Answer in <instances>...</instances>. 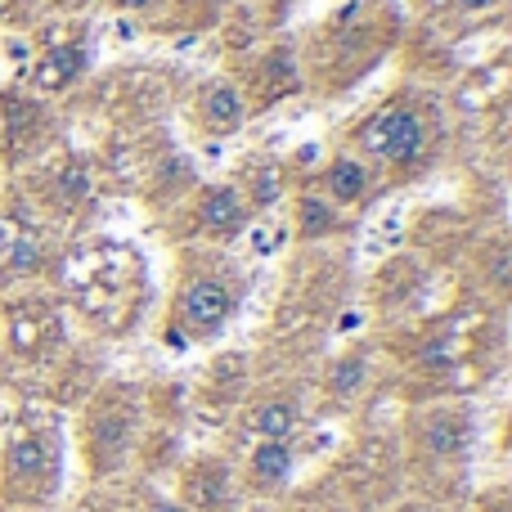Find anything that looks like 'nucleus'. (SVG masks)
I'll return each mask as SVG.
<instances>
[{
	"label": "nucleus",
	"mask_w": 512,
	"mask_h": 512,
	"mask_svg": "<svg viewBox=\"0 0 512 512\" xmlns=\"http://www.w3.org/2000/svg\"><path fill=\"white\" fill-rule=\"evenodd\" d=\"M445 144H450L445 99L423 86L391 90L382 104H373L342 131V149L369 162L387 189L427 176L441 162Z\"/></svg>",
	"instance_id": "obj_1"
},
{
	"label": "nucleus",
	"mask_w": 512,
	"mask_h": 512,
	"mask_svg": "<svg viewBox=\"0 0 512 512\" xmlns=\"http://www.w3.org/2000/svg\"><path fill=\"white\" fill-rule=\"evenodd\" d=\"M59 292L86 328L104 337H126L149 301V261L122 239H77L54 256Z\"/></svg>",
	"instance_id": "obj_2"
},
{
	"label": "nucleus",
	"mask_w": 512,
	"mask_h": 512,
	"mask_svg": "<svg viewBox=\"0 0 512 512\" xmlns=\"http://www.w3.org/2000/svg\"><path fill=\"white\" fill-rule=\"evenodd\" d=\"M400 32H405V18H400L396 0H346V5H337L324 23L310 27V36L297 50L301 90L319 99L346 95L396 50Z\"/></svg>",
	"instance_id": "obj_3"
},
{
	"label": "nucleus",
	"mask_w": 512,
	"mask_h": 512,
	"mask_svg": "<svg viewBox=\"0 0 512 512\" xmlns=\"http://www.w3.org/2000/svg\"><path fill=\"white\" fill-rule=\"evenodd\" d=\"M63 486V427L41 400H23L5 423L0 445V504L27 512L59 499Z\"/></svg>",
	"instance_id": "obj_4"
},
{
	"label": "nucleus",
	"mask_w": 512,
	"mask_h": 512,
	"mask_svg": "<svg viewBox=\"0 0 512 512\" xmlns=\"http://www.w3.org/2000/svg\"><path fill=\"white\" fill-rule=\"evenodd\" d=\"M243 297H248V279L230 256L212 248H189L167 301V337L176 346L216 342L234 324Z\"/></svg>",
	"instance_id": "obj_5"
},
{
	"label": "nucleus",
	"mask_w": 512,
	"mask_h": 512,
	"mask_svg": "<svg viewBox=\"0 0 512 512\" xmlns=\"http://www.w3.org/2000/svg\"><path fill=\"white\" fill-rule=\"evenodd\" d=\"M144 391L135 382H99L81 409V459L95 481L117 477L140 445Z\"/></svg>",
	"instance_id": "obj_6"
},
{
	"label": "nucleus",
	"mask_w": 512,
	"mask_h": 512,
	"mask_svg": "<svg viewBox=\"0 0 512 512\" xmlns=\"http://www.w3.org/2000/svg\"><path fill=\"white\" fill-rule=\"evenodd\" d=\"M409 463L418 477H459L472 450V414L454 400H432L409 418Z\"/></svg>",
	"instance_id": "obj_7"
},
{
	"label": "nucleus",
	"mask_w": 512,
	"mask_h": 512,
	"mask_svg": "<svg viewBox=\"0 0 512 512\" xmlns=\"http://www.w3.org/2000/svg\"><path fill=\"white\" fill-rule=\"evenodd\" d=\"M54 108L50 99L32 95L23 86H5L0 90V167L23 171L36 158H45L54 144Z\"/></svg>",
	"instance_id": "obj_8"
},
{
	"label": "nucleus",
	"mask_w": 512,
	"mask_h": 512,
	"mask_svg": "<svg viewBox=\"0 0 512 512\" xmlns=\"http://www.w3.org/2000/svg\"><path fill=\"white\" fill-rule=\"evenodd\" d=\"M63 351V306L45 292H14L5 301V355L18 364H50Z\"/></svg>",
	"instance_id": "obj_9"
},
{
	"label": "nucleus",
	"mask_w": 512,
	"mask_h": 512,
	"mask_svg": "<svg viewBox=\"0 0 512 512\" xmlns=\"http://www.w3.org/2000/svg\"><path fill=\"white\" fill-rule=\"evenodd\" d=\"M54 252L50 248V225L36 221L23 203H9L0 212V288L14 283H32L45 270H54Z\"/></svg>",
	"instance_id": "obj_10"
},
{
	"label": "nucleus",
	"mask_w": 512,
	"mask_h": 512,
	"mask_svg": "<svg viewBox=\"0 0 512 512\" xmlns=\"http://www.w3.org/2000/svg\"><path fill=\"white\" fill-rule=\"evenodd\" d=\"M252 203L243 198V189L234 185H203L194 189V198L185 203V234L194 243H212V248H221V243H234L243 230L252 225Z\"/></svg>",
	"instance_id": "obj_11"
},
{
	"label": "nucleus",
	"mask_w": 512,
	"mask_h": 512,
	"mask_svg": "<svg viewBox=\"0 0 512 512\" xmlns=\"http://www.w3.org/2000/svg\"><path fill=\"white\" fill-rule=\"evenodd\" d=\"M90 68V45H86V27H68V36H50L41 45V54L32 59V68L23 72V90L41 99H54L63 90H72Z\"/></svg>",
	"instance_id": "obj_12"
},
{
	"label": "nucleus",
	"mask_w": 512,
	"mask_h": 512,
	"mask_svg": "<svg viewBox=\"0 0 512 512\" xmlns=\"http://www.w3.org/2000/svg\"><path fill=\"white\" fill-rule=\"evenodd\" d=\"M306 189H315L324 203H333L337 212H346V216L360 212V207H373L382 194H387V185H382L378 171H373L369 162H360L355 153H346V149H337L333 158L310 176Z\"/></svg>",
	"instance_id": "obj_13"
},
{
	"label": "nucleus",
	"mask_w": 512,
	"mask_h": 512,
	"mask_svg": "<svg viewBox=\"0 0 512 512\" xmlns=\"http://www.w3.org/2000/svg\"><path fill=\"white\" fill-rule=\"evenodd\" d=\"M189 126H194L203 140H230L243 131L248 122V99H243L239 81L234 77H207L189 90Z\"/></svg>",
	"instance_id": "obj_14"
},
{
	"label": "nucleus",
	"mask_w": 512,
	"mask_h": 512,
	"mask_svg": "<svg viewBox=\"0 0 512 512\" xmlns=\"http://www.w3.org/2000/svg\"><path fill=\"white\" fill-rule=\"evenodd\" d=\"M239 90L248 99V113L252 108H274L283 99H292L301 90V68H297V45H265L261 54L252 59V68H243Z\"/></svg>",
	"instance_id": "obj_15"
},
{
	"label": "nucleus",
	"mask_w": 512,
	"mask_h": 512,
	"mask_svg": "<svg viewBox=\"0 0 512 512\" xmlns=\"http://www.w3.org/2000/svg\"><path fill=\"white\" fill-rule=\"evenodd\" d=\"M234 495H239V481H234V468L216 454H198L180 468V495L176 504L185 512H230Z\"/></svg>",
	"instance_id": "obj_16"
},
{
	"label": "nucleus",
	"mask_w": 512,
	"mask_h": 512,
	"mask_svg": "<svg viewBox=\"0 0 512 512\" xmlns=\"http://www.w3.org/2000/svg\"><path fill=\"white\" fill-rule=\"evenodd\" d=\"M306 427V405L292 391H261L243 405V432L252 441H297Z\"/></svg>",
	"instance_id": "obj_17"
},
{
	"label": "nucleus",
	"mask_w": 512,
	"mask_h": 512,
	"mask_svg": "<svg viewBox=\"0 0 512 512\" xmlns=\"http://www.w3.org/2000/svg\"><path fill=\"white\" fill-rule=\"evenodd\" d=\"M297 472V445L292 441H252L248 459H243V490L248 495H283Z\"/></svg>",
	"instance_id": "obj_18"
},
{
	"label": "nucleus",
	"mask_w": 512,
	"mask_h": 512,
	"mask_svg": "<svg viewBox=\"0 0 512 512\" xmlns=\"http://www.w3.org/2000/svg\"><path fill=\"white\" fill-rule=\"evenodd\" d=\"M292 225H297L301 243H324V239H333V234L351 230V216L337 212L333 203H324L315 189H301L297 203H292Z\"/></svg>",
	"instance_id": "obj_19"
},
{
	"label": "nucleus",
	"mask_w": 512,
	"mask_h": 512,
	"mask_svg": "<svg viewBox=\"0 0 512 512\" xmlns=\"http://www.w3.org/2000/svg\"><path fill=\"white\" fill-rule=\"evenodd\" d=\"M369 373H373V360L369 351H342L328 360L324 369V400H333V405H351V400L364 396V387H369Z\"/></svg>",
	"instance_id": "obj_20"
},
{
	"label": "nucleus",
	"mask_w": 512,
	"mask_h": 512,
	"mask_svg": "<svg viewBox=\"0 0 512 512\" xmlns=\"http://www.w3.org/2000/svg\"><path fill=\"white\" fill-rule=\"evenodd\" d=\"M234 185L243 189V198L252 203V212H265V207H274L283 198V189H288V171H283L274 158H248L239 167V180H234Z\"/></svg>",
	"instance_id": "obj_21"
},
{
	"label": "nucleus",
	"mask_w": 512,
	"mask_h": 512,
	"mask_svg": "<svg viewBox=\"0 0 512 512\" xmlns=\"http://www.w3.org/2000/svg\"><path fill=\"white\" fill-rule=\"evenodd\" d=\"M504 5V0H423V14L427 18H486L495 14V9Z\"/></svg>",
	"instance_id": "obj_22"
},
{
	"label": "nucleus",
	"mask_w": 512,
	"mask_h": 512,
	"mask_svg": "<svg viewBox=\"0 0 512 512\" xmlns=\"http://www.w3.org/2000/svg\"><path fill=\"white\" fill-rule=\"evenodd\" d=\"M468 512H512V508H508V495H504V490H486V495L472 499Z\"/></svg>",
	"instance_id": "obj_23"
},
{
	"label": "nucleus",
	"mask_w": 512,
	"mask_h": 512,
	"mask_svg": "<svg viewBox=\"0 0 512 512\" xmlns=\"http://www.w3.org/2000/svg\"><path fill=\"white\" fill-rule=\"evenodd\" d=\"M32 0H0V23H23Z\"/></svg>",
	"instance_id": "obj_24"
},
{
	"label": "nucleus",
	"mask_w": 512,
	"mask_h": 512,
	"mask_svg": "<svg viewBox=\"0 0 512 512\" xmlns=\"http://www.w3.org/2000/svg\"><path fill=\"white\" fill-rule=\"evenodd\" d=\"M0 512H14V508H5V504H0Z\"/></svg>",
	"instance_id": "obj_25"
}]
</instances>
